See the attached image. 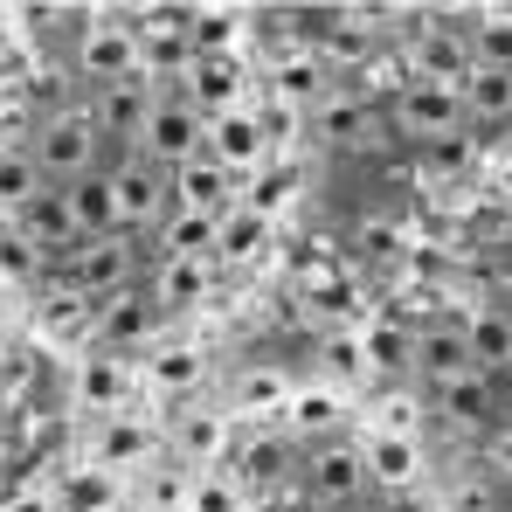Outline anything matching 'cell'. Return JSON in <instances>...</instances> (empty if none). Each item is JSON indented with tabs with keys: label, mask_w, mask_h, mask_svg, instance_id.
<instances>
[{
	"label": "cell",
	"mask_w": 512,
	"mask_h": 512,
	"mask_svg": "<svg viewBox=\"0 0 512 512\" xmlns=\"http://www.w3.org/2000/svg\"><path fill=\"white\" fill-rule=\"evenodd\" d=\"M28 160H35V173H42L49 187H70V180H84V173H97L104 160H111V153H104V139H97V125H90V111H84V90H77L70 104L35 111Z\"/></svg>",
	"instance_id": "cell-1"
},
{
	"label": "cell",
	"mask_w": 512,
	"mask_h": 512,
	"mask_svg": "<svg viewBox=\"0 0 512 512\" xmlns=\"http://www.w3.org/2000/svg\"><path fill=\"white\" fill-rule=\"evenodd\" d=\"M111 506H118V478L97 471V464L70 471V485L56 492V512H111Z\"/></svg>",
	"instance_id": "cell-33"
},
{
	"label": "cell",
	"mask_w": 512,
	"mask_h": 512,
	"mask_svg": "<svg viewBox=\"0 0 512 512\" xmlns=\"http://www.w3.org/2000/svg\"><path fill=\"white\" fill-rule=\"evenodd\" d=\"M208 291H215V256H167V263H153V277H146V298H153L160 319L201 305Z\"/></svg>",
	"instance_id": "cell-13"
},
{
	"label": "cell",
	"mask_w": 512,
	"mask_h": 512,
	"mask_svg": "<svg viewBox=\"0 0 512 512\" xmlns=\"http://www.w3.org/2000/svg\"><path fill=\"white\" fill-rule=\"evenodd\" d=\"M506 194H512V167H506Z\"/></svg>",
	"instance_id": "cell-43"
},
{
	"label": "cell",
	"mask_w": 512,
	"mask_h": 512,
	"mask_svg": "<svg viewBox=\"0 0 512 512\" xmlns=\"http://www.w3.org/2000/svg\"><path fill=\"white\" fill-rule=\"evenodd\" d=\"M153 450H160V436L139 423V416H104L97 436H90V464L97 471H139V464H153Z\"/></svg>",
	"instance_id": "cell-16"
},
{
	"label": "cell",
	"mask_w": 512,
	"mask_h": 512,
	"mask_svg": "<svg viewBox=\"0 0 512 512\" xmlns=\"http://www.w3.org/2000/svg\"><path fill=\"white\" fill-rule=\"evenodd\" d=\"M208 160L222 173H243L263 167L270 160V132H263V111H250V104H236V111H222V118H208Z\"/></svg>",
	"instance_id": "cell-9"
},
{
	"label": "cell",
	"mask_w": 512,
	"mask_h": 512,
	"mask_svg": "<svg viewBox=\"0 0 512 512\" xmlns=\"http://www.w3.org/2000/svg\"><path fill=\"white\" fill-rule=\"evenodd\" d=\"M305 485H312V499L319 506H353L360 492H367V464H360V443H319L312 450V464H305Z\"/></svg>",
	"instance_id": "cell-14"
},
{
	"label": "cell",
	"mask_w": 512,
	"mask_h": 512,
	"mask_svg": "<svg viewBox=\"0 0 512 512\" xmlns=\"http://www.w3.org/2000/svg\"><path fill=\"white\" fill-rule=\"evenodd\" d=\"M167 90H180L201 118H222V111L243 104V70H236V56H194Z\"/></svg>",
	"instance_id": "cell-12"
},
{
	"label": "cell",
	"mask_w": 512,
	"mask_h": 512,
	"mask_svg": "<svg viewBox=\"0 0 512 512\" xmlns=\"http://www.w3.org/2000/svg\"><path fill=\"white\" fill-rule=\"evenodd\" d=\"M70 70H77V90L146 77V63H139V35H132V21H125L118 7H90L84 35H77V49H70Z\"/></svg>",
	"instance_id": "cell-3"
},
{
	"label": "cell",
	"mask_w": 512,
	"mask_h": 512,
	"mask_svg": "<svg viewBox=\"0 0 512 512\" xmlns=\"http://www.w3.org/2000/svg\"><path fill=\"white\" fill-rule=\"evenodd\" d=\"M132 153H146L153 167H167V173H180L187 160H201L208 153V118L180 97V90H167L160 84V97H153V118H146V132H139V146Z\"/></svg>",
	"instance_id": "cell-5"
},
{
	"label": "cell",
	"mask_w": 512,
	"mask_h": 512,
	"mask_svg": "<svg viewBox=\"0 0 512 512\" xmlns=\"http://www.w3.org/2000/svg\"><path fill=\"white\" fill-rule=\"evenodd\" d=\"M173 201H180L187 215H208V222H215V215L236 208L243 194H236V173H222L208 153H201V160H187V167L173 173Z\"/></svg>",
	"instance_id": "cell-21"
},
{
	"label": "cell",
	"mask_w": 512,
	"mask_h": 512,
	"mask_svg": "<svg viewBox=\"0 0 512 512\" xmlns=\"http://www.w3.org/2000/svg\"><path fill=\"white\" fill-rule=\"evenodd\" d=\"M222 443H229V423H222V409H208V402H187L167 429V450L173 457H187V464H208V457H222Z\"/></svg>",
	"instance_id": "cell-22"
},
{
	"label": "cell",
	"mask_w": 512,
	"mask_h": 512,
	"mask_svg": "<svg viewBox=\"0 0 512 512\" xmlns=\"http://www.w3.org/2000/svg\"><path fill=\"white\" fill-rule=\"evenodd\" d=\"M443 506L450 512H492V478H485V471H457V478L443 485Z\"/></svg>",
	"instance_id": "cell-37"
},
{
	"label": "cell",
	"mask_w": 512,
	"mask_h": 512,
	"mask_svg": "<svg viewBox=\"0 0 512 512\" xmlns=\"http://www.w3.org/2000/svg\"><path fill=\"white\" fill-rule=\"evenodd\" d=\"M464 367H471V353H464V333H457V326H429V333H416L409 374H423L429 388H443V381H457Z\"/></svg>",
	"instance_id": "cell-24"
},
{
	"label": "cell",
	"mask_w": 512,
	"mask_h": 512,
	"mask_svg": "<svg viewBox=\"0 0 512 512\" xmlns=\"http://www.w3.org/2000/svg\"><path fill=\"white\" fill-rule=\"evenodd\" d=\"M457 333H464V353H471L478 374H492V381H506V374H512V312H506V305H478Z\"/></svg>",
	"instance_id": "cell-19"
},
{
	"label": "cell",
	"mask_w": 512,
	"mask_h": 512,
	"mask_svg": "<svg viewBox=\"0 0 512 512\" xmlns=\"http://www.w3.org/2000/svg\"><path fill=\"white\" fill-rule=\"evenodd\" d=\"M187 485L194 478H180V471H153L146 492H139V506L146 512H187Z\"/></svg>",
	"instance_id": "cell-38"
},
{
	"label": "cell",
	"mask_w": 512,
	"mask_h": 512,
	"mask_svg": "<svg viewBox=\"0 0 512 512\" xmlns=\"http://www.w3.org/2000/svg\"><path fill=\"white\" fill-rule=\"evenodd\" d=\"M360 360H367V374H409V360H416V333L395 326V319H374L367 340H360Z\"/></svg>",
	"instance_id": "cell-26"
},
{
	"label": "cell",
	"mask_w": 512,
	"mask_h": 512,
	"mask_svg": "<svg viewBox=\"0 0 512 512\" xmlns=\"http://www.w3.org/2000/svg\"><path fill=\"white\" fill-rule=\"evenodd\" d=\"M21 7H0V77H14V56H21Z\"/></svg>",
	"instance_id": "cell-40"
},
{
	"label": "cell",
	"mask_w": 512,
	"mask_h": 512,
	"mask_svg": "<svg viewBox=\"0 0 512 512\" xmlns=\"http://www.w3.org/2000/svg\"><path fill=\"white\" fill-rule=\"evenodd\" d=\"M153 97H160V84H146V77L84 90V111H90V125H97V139H104V153H111V146H118V153L139 146V132H146V118H153Z\"/></svg>",
	"instance_id": "cell-6"
},
{
	"label": "cell",
	"mask_w": 512,
	"mask_h": 512,
	"mask_svg": "<svg viewBox=\"0 0 512 512\" xmlns=\"http://www.w3.org/2000/svg\"><path fill=\"white\" fill-rule=\"evenodd\" d=\"M360 464H367V485L409 492V485L423 478V436H381V429H367V443H360Z\"/></svg>",
	"instance_id": "cell-18"
},
{
	"label": "cell",
	"mask_w": 512,
	"mask_h": 512,
	"mask_svg": "<svg viewBox=\"0 0 512 512\" xmlns=\"http://www.w3.org/2000/svg\"><path fill=\"white\" fill-rule=\"evenodd\" d=\"M146 374H153V388H167V395H187L201 374H208V360H201V346H146Z\"/></svg>",
	"instance_id": "cell-27"
},
{
	"label": "cell",
	"mask_w": 512,
	"mask_h": 512,
	"mask_svg": "<svg viewBox=\"0 0 512 512\" xmlns=\"http://www.w3.org/2000/svg\"><path fill=\"white\" fill-rule=\"evenodd\" d=\"M35 333H42V346H90L97 340V305L77 298L70 284L42 277L35 284Z\"/></svg>",
	"instance_id": "cell-10"
},
{
	"label": "cell",
	"mask_w": 512,
	"mask_h": 512,
	"mask_svg": "<svg viewBox=\"0 0 512 512\" xmlns=\"http://www.w3.org/2000/svg\"><path fill=\"white\" fill-rule=\"evenodd\" d=\"M436 416L457 429V436H485V429L506 423V388H499L492 374L464 367L457 381H443V388H436Z\"/></svg>",
	"instance_id": "cell-7"
},
{
	"label": "cell",
	"mask_w": 512,
	"mask_h": 512,
	"mask_svg": "<svg viewBox=\"0 0 512 512\" xmlns=\"http://www.w3.org/2000/svg\"><path fill=\"white\" fill-rule=\"evenodd\" d=\"M409 63H416V77L429 84H464L471 77V49H464V35H457V21H423L416 28V42H409Z\"/></svg>",
	"instance_id": "cell-15"
},
{
	"label": "cell",
	"mask_w": 512,
	"mask_h": 512,
	"mask_svg": "<svg viewBox=\"0 0 512 512\" xmlns=\"http://www.w3.org/2000/svg\"><path fill=\"white\" fill-rule=\"evenodd\" d=\"M270 250V215L250 208V201H236V208H222L215 215V263H250V256Z\"/></svg>",
	"instance_id": "cell-23"
},
{
	"label": "cell",
	"mask_w": 512,
	"mask_h": 512,
	"mask_svg": "<svg viewBox=\"0 0 512 512\" xmlns=\"http://www.w3.org/2000/svg\"><path fill=\"white\" fill-rule=\"evenodd\" d=\"M374 429H381V436H416V429H423V402L402 395V388L381 395V402H374Z\"/></svg>",
	"instance_id": "cell-36"
},
{
	"label": "cell",
	"mask_w": 512,
	"mask_h": 512,
	"mask_svg": "<svg viewBox=\"0 0 512 512\" xmlns=\"http://www.w3.org/2000/svg\"><path fill=\"white\" fill-rule=\"evenodd\" d=\"M125 381H132V374H125L118 353H84V367H77V395L97 402V409H111V416L125 409Z\"/></svg>",
	"instance_id": "cell-30"
},
{
	"label": "cell",
	"mask_w": 512,
	"mask_h": 512,
	"mask_svg": "<svg viewBox=\"0 0 512 512\" xmlns=\"http://www.w3.org/2000/svg\"><path fill=\"white\" fill-rule=\"evenodd\" d=\"M305 118H312V132H319L326 146H374V111H367V97H360V90L333 84L312 111H305Z\"/></svg>",
	"instance_id": "cell-20"
},
{
	"label": "cell",
	"mask_w": 512,
	"mask_h": 512,
	"mask_svg": "<svg viewBox=\"0 0 512 512\" xmlns=\"http://www.w3.org/2000/svg\"><path fill=\"white\" fill-rule=\"evenodd\" d=\"M63 208H70V222H77V243L118 236V229H111V187H104V167L84 173V180H70V187H63Z\"/></svg>",
	"instance_id": "cell-25"
},
{
	"label": "cell",
	"mask_w": 512,
	"mask_h": 512,
	"mask_svg": "<svg viewBox=\"0 0 512 512\" xmlns=\"http://www.w3.org/2000/svg\"><path fill=\"white\" fill-rule=\"evenodd\" d=\"M0 512H56V499L49 492H21V499H7Z\"/></svg>",
	"instance_id": "cell-41"
},
{
	"label": "cell",
	"mask_w": 512,
	"mask_h": 512,
	"mask_svg": "<svg viewBox=\"0 0 512 512\" xmlns=\"http://www.w3.org/2000/svg\"><path fill=\"white\" fill-rule=\"evenodd\" d=\"M42 187H49V180L35 173V160H28V153H0V229H14Z\"/></svg>",
	"instance_id": "cell-28"
},
{
	"label": "cell",
	"mask_w": 512,
	"mask_h": 512,
	"mask_svg": "<svg viewBox=\"0 0 512 512\" xmlns=\"http://www.w3.org/2000/svg\"><path fill=\"white\" fill-rule=\"evenodd\" d=\"M284 409H291V429H298V436H326V443H333V429L346 423V402L333 388H305V395H291Z\"/></svg>",
	"instance_id": "cell-31"
},
{
	"label": "cell",
	"mask_w": 512,
	"mask_h": 512,
	"mask_svg": "<svg viewBox=\"0 0 512 512\" xmlns=\"http://www.w3.org/2000/svg\"><path fill=\"white\" fill-rule=\"evenodd\" d=\"M395 125L409 132V139H450V132H464V97L450 84H429V77H402L395 90Z\"/></svg>",
	"instance_id": "cell-8"
},
{
	"label": "cell",
	"mask_w": 512,
	"mask_h": 512,
	"mask_svg": "<svg viewBox=\"0 0 512 512\" xmlns=\"http://www.w3.org/2000/svg\"><path fill=\"white\" fill-rule=\"evenodd\" d=\"M49 277H56V284H70V291L90 298V305H104V298H118V291H132V284H139V243H132V236H97V243H77V250L63 256Z\"/></svg>",
	"instance_id": "cell-4"
},
{
	"label": "cell",
	"mask_w": 512,
	"mask_h": 512,
	"mask_svg": "<svg viewBox=\"0 0 512 512\" xmlns=\"http://www.w3.org/2000/svg\"><path fill=\"white\" fill-rule=\"evenodd\" d=\"M104 187H111V229L118 236H160V222L173 215V173L153 167L146 153H111L104 160Z\"/></svg>",
	"instance_id": "cell-2"
},
{
	"label": "cell",
	"mask_w": 512,
	"mask_h": 512,
	"mask_svg": "<svg viewBox=\"0 0 512 512\" xmlns=\"http://www.w3.org/2000/svg\"><path fill=\"white\" fill-rule=\"evenodd\" d=\"M478 457H485V464H478L485 478H506V485H512V423L485 429V436H478Z\"/></svg>",
	"instance_id": "cell-39"
},
{
	"label": "cell",
	"mask_w": 512,
	"mask_h": 512,
	"mask_svg": "<svg viewBox=\"0 0 512 512\" xmlns=\"http://www.w3.org/2000/svg\"><path fill=\"white\" fill-rule=\"evenodd\" d=\"M153 333H160V312H153L146 284H132V291H118V298H104V305H97V340H90V353L153 346Z\"/></svg>",
	"instance_id": "cell-11"
},
{
	"label": "cell",
	"mask_w": 512,
	"mask_h": 512,
	"mask_svg": "<svg viewBox=\"0 0 512 512\" xmlns=\"http://www.w3.org/2000/svg\"><path fill=\"white\" fill-rule=\"evenodd\" d=\"M457 97H464V118H485V125H506L512 118V77L506 70H471L457 84Z\"/></svg>",
	"instance_id": "cell-29"
},
{
	"label": "cell",
	"mask_w": 512,
	"mask_h": 512,
	"mask_svg": "<svg viewBox=\"0 0 512 512\" xmlns=\"http://www.w3.org/2000/svg\"><path fill=\"white\" fill-rule=\"evenodd\" d=\"M187 512H250V499H243V485H236V478L208 471V478H194V485H187Z\"/></svg>",
	"instance_id": "cell-34"
},
{
	"label": "cell",
	"mask_w": 512,
	"mask_h": 512,
	"mask_svg": "<svg viewBox=\"0 0 512 512\" xmlns=\"http://www.w3.org/2000/svg\"><path fill=\"white\" fill-rule=\"evenodd\" d=\"M284 402H291V381L277 367H250L236 381V409H284Z\"/></svg>",
	"instance_id": "cell-35"
},
{
	"label": "cell",
	"mask_w": 512,
	"mask_h": 512,
	"mask_svg": "<svg viewBox=\"0 0 512 512\" xmlns=\"http://www.w3.org/2000/svg\"><path fill=\"white\" fill-rule=\"evenodd\" d=\"M167 256H215V222L173 208L167 222H160V263H167Z\"/></svg>",
	"instance_id": "cell-32"
},
{
	"label": "cell",
	"mask_w": 512,
	"mask_h": 512,
	"mask_svg": "<svg viewBox=\"0 0 512 512\" xmlns=\"http://www.w3.org/2000/svg\"><path fill=\"white\" fill-rule=\"evenodd\" d=\"M457 35L471 49V70L512 77V7H457Z\"/></svg>",
	"instance_id": "cell-17"
},
{
	"label": "cell",
	"mask_w": 512,
	"mask_h": 512,
	"mask_svg": "<svg viewBox=\"0 0 512 512\" xmlns=\"http://www.w3.org/2000/svg\"><path fill=\"white\" fill-rule=\"evenodd\" d=\"M499 388H506V423H512V374H506V381H499Z\"/></svg>",
	"instance_id": "cell-42"
}]
</instances>
